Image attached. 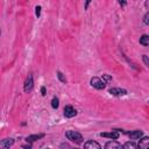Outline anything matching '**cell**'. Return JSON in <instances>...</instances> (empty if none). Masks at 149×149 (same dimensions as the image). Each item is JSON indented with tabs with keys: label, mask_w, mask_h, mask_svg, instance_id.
I'll use <instances>...</instances> for the list:
<instances>
[{
	"label": "cell",
	"mask_w": 149,
	"mask_h": 149,
	"mask_svg": "<svg viewBox=\"0 0 149 149\" xmlns=\"http://www.w3.org/2000/svg\"><path fill=\"white\" fill-rule=\"evenodd\" d=\"M58 105H59L58 98L54 97V98H52V100H51V106H52V108H57V107H58Z\"/></svg>",
	"instance_id": "cell-14"
},
{
	"label": "cell",
	"mask_w": 149,
	"mask_h": 149,
	"mask_svg": "<svg viewBox=\"0 0 149 149\" xmlns=\"http://www.w3.org/2000/svg\"><path fill=\"white\" fill-rule=\"evenodd\" d=\"M140 43L142 45H149V35H142L140 37Z\"/></svg>",
	"instance_id": "cell-13"
},
{
	"label": "cell",
	"mask_w": 149,
	"mask_h": 149,
	"mask_svg": "<svg viewBox=\"0 0 149 149\" xmlns=\"http://www.w3.org/2000/svg\"><path fill=\"white\" fill-rule=\"evenodd\" d=\"M137 147L141 148V149H148L149 148V137L144 136V137L140 139V141L137 143Z\"/></svg>",
	"instance_id": "cell-5"
},
{
	"label": "cell",
	"mask_w": 149,
	"mask_h": 149,
	"mask_svg": "<svg viewBox=\"0 0 149 149\" xmlns=\"http://www.w3.org/2000/svg\"><path fill=\"white\" fill-rule=\"evenodd\" d=\"M91 85L97 90H104L106 87V83L101 80L99 77H92L91 78Z\"/></svg>",
	"instance_id": "cell-2"
},
{
	"label": "cell",
	"mask_w": 149,
	"mask_h": 149,
	"mask_svg": "<svg viewBox=\"0 0 149 149\" xmlns=\"http://www.w3.org/2000/svg\"><path fill=\"white\" fill-rule=\"evenodd\" d=\"M119 3L121 5V7H125L126 6V0H119Z\"/></svg>",
	"instance_id": "cell-21"
},
{
	"label": "cell",
	"mask_w": 149,
	"mask_h": 149,
	"mask_svg": "<svg viewBox=\"0 0 149 149\" xmlns=\"http://www.w3.org/2000/svg\"><path fill=\"white\" fill-rule=\"evenodd\" d=\"M42 137H44V134H34V135H29V136H27V137H26V141L31 143V142H35V141L42 139Z\"/></svg>",
	"instance_id": "cell-9"
},
{
	"label": "cell",
	"mask_w": 149,
	"mask_h": 149,
	"mask_svg": "<svg viewBox=\"0 0 149 149\" xmlns=\"http://www.w3.org/2000/svg\"><path fill=\"white\" fill-rule=\"evenodd\" d=\"M57 77H58V79H59L62 83H66V78L64 77V74H63L61 71H57Z\"/></svg>",
	"instance_id": "cell-15"
},
{
	"label": "cell",
	"mask_w": 149,
	"mask_h": 149,
	"mask_svg": "<svg viewBox=\"0 0 149 149\" xmlns=\"http://www.w3.org/2000/svg\"><path fill=\"white\" fill-rule=\"evenodd\" d=\"M100 136L102 137H108V139H113V140H116L119 137V133L118 132H112V133H101Z\"/></svg>",
	"instance_id": "cell-11"
},
{
	"label": "cell",
	"mask_w": 149,
	"mask_h": 149,
	"mask_svg": "<svg viewBox=\"0 0 149 149\" xmlns=\"http://www.w3.org/2000/svg\"><path fill=\"white\" fill-rule=\"evenodd\" d=\"M65 136L68 137V140H70V141H72V142H74V143H77V144H80V143L83 142V136H81V134L78 133V132L68 130V132L65 133Z\"/></svg>",
	"instance_id": "cell-1"
},
{
	"label": "cell",
	"mask_w": 149,
	"mask_h": 149,
	"mask_svg": "<svg viewBox=\"0 0 149 149\" xmlns=\"http://www.w3.org/2000/svg\"><path fill=\"white\" fill-rule=\"evenodd\" d=\"M35 14H36L37 17H40V15H41V6H36L35 7Z\"/></svg>",
	"instance_id": "cell-17"
},
{
	"label": "cell",
	"mask_w": 149,
	"mask_h": 149,
	"mask_svg": "<svg viewBox=\"0 0 149 149\" xmlns=\"http://www.w3.org/2000/svg\"><path fill=\"white\" fill-rule=\"evenodd\" d=\"M13 144H14V140L13 139H5V140H2L0 142V147L3 148V149H7V148L12 147Z\"/></svg>",
	"instance_id": "cell-8"
},
{
	"label": "cell",
	"mask_w": 149,
	"mask_h": 149,
	"mask_svg": "<svg viewBox=\"0 0 149 149\" xmlns=\"http://www.w3.org/2000/svg\"><path fill=\"white\" fill-rule=\"evenodd\" d=\"M142 135H143L142 130H134V132L128 133V136H129L132 140H137V139H140Z\"/></svg>",
	"instance_id": "cell-10"
},
{
	"label": "cell",
	"mask_w": 149,
	"mask_h": 149,
	"mask_svg": "<svg viewBox=\"0 0 149 149\" xmlns=\"http://www.w3.org/2000/svg\"><path fill=\"white\" fill-rule=\"evenodd\" d=\"M77 114V111L72 106H65L64 107V115L66 118H73Z\"/></svg>",
	"instance_id": "cell-4"
},
{
	"label": "cell",
	"mask_w": 149,
	"mask_h": 149,
	"mask_svg": "<svg viewBox=\"0 0 149 149\" xmlns=\"http://www.w3.org/2000/svg\"><path fill=\"white\" fill-rule=\"evenodd\" d=\"M143 22H144L146 24H149V12L143 16Z\"/></svg>",
	"instance_id": "cell-18"
},
{
	"label": "cell",
	"mask_w": 149,
	"mask_h": 149,
	"mask_svg": "<svg viewBox=\"0 0 149 149\" xmlns=\"http://www.w3.org/2000/svg\"><path fill=\"white\" fill-rule=\"evenodd\" d=\"M33 87H34V80H33V76H31V74H28V77H27V78H26V80H24L23 90H24V92H26V93H29V92H31Z\"/></svg>",
	"instance_id": "cell-3"
},
{
	"label": "cell",
	"mask_w": 149,
	"mask_h": 149,
	"mask_svg": "<svg viewBox=\"0 0 149 149\" xmlns=\"http://www.w3.org/2000/svg\"><path fill=\"white\" fill-rule=\"evenodd\" d=\"M109 93L112 95H125L127 93L126 90L123 88H119V87H113V88H109Z\"/></svg>",
	"instance_id": "cell-7"
},
{
	"label": "cell",
	"mask_w": 149,
	"mask_h": 149,
	"mask_svg": "<svg viewBox=\"0 0 149 149\" xmlns=\"http://www.w3.org/2000/svg\"><path fill=\"white\" fill-rule=\"evenodd\" d=\"M84 148H95V149H100V144L95 141H87L84 143Z\"/></svg>",
	"instance_id": "cell-12"
},
{
	"label": "cell",
	"mask_w": 149,
	"mask_h": 149,
	"mask_svg": "<svg viewBox=\"0 0 149 149\" xmlns=\"http://www.w3.org/2000/svg\"><path fill=\"white\" fill-rule=\"evenodd\" d=\"M90 2H91V0H85V9H87V8H88Z\"/></svg>",
	"instance_id": "cell-22"
},
{
	"label": "cell",
	"mask_w": 149,
	"mask_h": 149,
	"mask_svg": "<svg viewBox=\"0 0 149 149\" xmlns=\"http://www.w3.org/2000/svg\"><path fill=\"white\" fill-rule=\"evenodd\" d=\"M41 93H42V95H45V87L44 86L41 87Z\"/></svg>",
	"instance_id": "cell-23"
},
{
	"label": "cell",
	"mask_w": 149,
	"mask_h": 149,
	"mask_svg": "<svg viewBox=\"0 0 149 149\" xmlns=\"http://www.w3.org/2000/svg\"><path fill=\"white\" fill-rule=\"evenodd\" d=\"M102 78H104L106 81H111V80H112V77L108 76V74H102Z\"/></svg>",
	"instance_id": "cell-20"
},
{
	"label": "cell",
	"mask_w": 149,
	"mask_h": 149,
	"mask_svg": "<svg viewBox=\"0 0 149 149\" xmlns=\"http://www.w3.org/2000/svg\"><path fill=\"white\" fill-rule=\"evenodd\" d=\"M105 148L106 149H120V148H123V146H121L116 141H109L105 144Z\"/></svg>",
	"instance_id": "cell-6"
},
{
	"label": "cell",
	"mask_w": 149,
	"mask_h": 149,
	"mask_svg": "<svg viewBox=\"0 0 149 149\" xmlns=\"http://www.w3.org/2000/svg\"><path fill=\"white\" fill-rule=\"evenodd\" d=\"M136 147H137V144L134 142H127L123 144V148H136Z\"/></svg>",
	"instance_id": "cell-16"
},
{
	"label": "cell",
	"mask_w": 149,
	"mask_h": 149,
	"mask_svg": "<svg viewBox=\"0 0 149 149\" xmlns=\"http://www.w3.org/2000/svg\"><path fill=\"white\" fill-rule=\"evenodd\" d=\"M142 58H143L144 64H146V65L149 68V58H148V56H147V55H143V57H142Z\"/></svg>",
	"instance_id": "cell-19"
}]
</instances>
